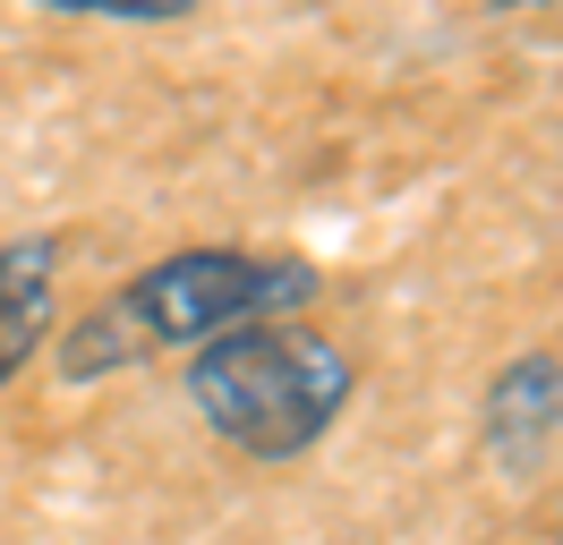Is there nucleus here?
<instances>
[{
	"mask_svg": "<svg viewBox=\"0 0 563 545\" xmlns=\"http://www.w3.org/2000/svg\"><path fill=\"white\" fill-rule=\"evenodd\" d=\"M478 435H487L495 460L529 469L547 443L563 435V358L555 349H529L487 383V409H478Z\"/></svg>",
	"mask_w": 563,
	"mask_h": 545,
	"instance_id": "3",
	"label": "nucleus"
},
{
	"mask_svg": "<svg viewBox=\"0 0 563 545\" xmlns=\"http://www.w3.org/2000/svg\"><path fill=\"white\" fill-rule=\"evenodd\" d=\"M555 545H563V520H555Z\"/></svg>",
	"mask_w": 563,
	"mask_h": 545,
	"instance_id": "6",
	"label": "nucleus"
},
{
	"mask_svg": "<svg viewBox=\"0 0 563 545\" xmlns=\"http://www.w3.org/2000/svg\"><path fill=\"white\" fill-rule=\"evenodd\" d=\"M358 367L308 324H247L188 349V409L247 460H299L351 409Z\"/></svg>",
	"mask_w": 563,
	"mask_h": 545,
	"instance_id": "2",
	"label": "nucleus"
},
{
	"mask_svg": "<svg viewBox=\"0 0 563 545\" xmlns=\"http://www.w3.org/2000/svg\"><path fill=\"white\" fill-rule=\"evenodd\" d=\"M69 18H188L197 0H52Z\"/></svg>",
	"mask_w": 563,
	"mask_h": 545,
	"instance_id": "5",
	"label": "nucleus"
},
{
	"mask_svg": "<svg viewBox=\"0 0 563 545\" xmlns=\"http://www.w3.org/2000/svg\"><path fill=\"white\" fill-rule=\"evenodd\" d=\"M317 299V272L290 256H240V247H179L163 265H145L111 307H95L60 349L69 383L154 358V349H206L247 324H290V307Z\"/></svg>",
	"mask_w": 563,
	"mask_h": 545,
	"instance_id": "1",
	"label": "nucleus"
},
{
	"mask_svg": "<svg viewBox=\"0 0 563 545\" xmlns=\"http://www.w3.org/2000/svg\"><path fill=\"white\" fill-rule=\"evenodd\" d=\"M52 315H60V247L9 238L0 247V383L52 341Z\"/></svg>",
	"mask_w": 563,
	"mask_h": 545,
	"instance_id": "4",
	"label": "nucleus"
}]
</instances>
